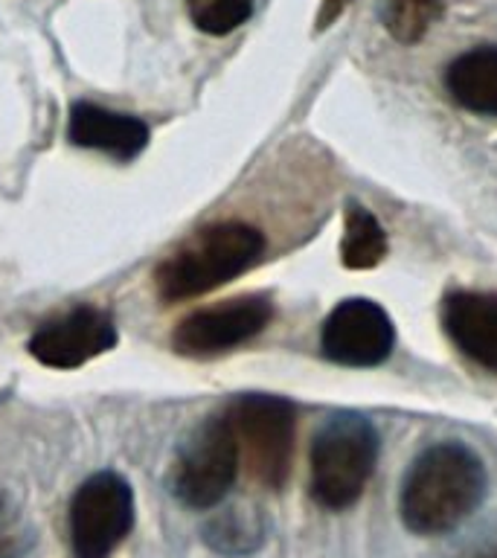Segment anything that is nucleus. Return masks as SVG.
I'll return each instance as SVG.
<instances>
[{"label": "nucleus", "instance_id": "5", "mask_svg": "<svg viewBox=\"0 0 497 558\" xmlns=\"http://www.w3.org/2000/svg\"><path fill=\"white\" fill-rule=\"evenodd\" d=\"M239 445L227 416L204 418L178 448L172 492L190 509H213L239 477Z\"/></svg>", "mask_w": 497, "mask_h": 558}, {"label": "nucleus", "instance_id": "14", "mask_svg": "<svg viewBox=\"0 0 497 558\" xmlns=\"http://www.w3.org/2000/svg\"><path fill=\"white\" fill-rule=\"evenodd\" d=\"M384 26L399 44H416L443 15V0H384Z\"/></svg>", "mask_w": 497, "mask_h": 558}, {"label": "nucleus", "instance_id": "15", "mask_svg": "<svg viewBox=\"0 0 497 558\" xmlns=\"http://www.w3.org/2000/svg\"><path fill=\"white\" fill-rule=\"evenodd\" d=\"M256 0H201L198 7H192V21L201 33L227 35L253 15Z\"/></svg>", "mask_w": 497, "mask_h": 558}, {"label": "nucleus", "instance_id": "2", "mask_svg": "<svg viewBox=\"0 0 497 558\" xmlns=\"http://www.w3.org/2000/svg\"><path fill=\"white\" fill-rule=\"evenodd\" d=\"M265 251L259 227L244 221H218L192 235L155 270L157 294L166 303H181L225 286L253 268Z\"/></svg>", "mask_w": 497, "mask_h": 558}, {"label": "nucleus", "instance_id": "12", "mask_svg": "<svg viewBox=\"0 0 497 558\" xmlns=\"http://www.w3.org/2000/svg\"><path fill=\"white\" fill-rule=\"evenodd\" d=\"M445 90L465 111L497 120V47L483 44L462 52L445 70Z\"/></svg>", "mask_w": 497, "mask_h": 558}, {"label": "nucleus", "instance_id": "4", "mask_svg": "<svg viewBox=\"0 0 497 558\" xmlns=\"http://www.w3.org/2000/svg\"><path fill=\"white\" fill-rule=\"evenodd\" d=\"M227 422L247 474L265 488L286 486L294 460V404L268 392H247L230 404Z\"/></svg>", "mask_w": 497, "mask_h": 558}, {"label": "nucleus", "instance_id": "3", "mask_svg": "<svg viewBox=\"0 0 497 558\" xmlns=\"http://www.w3.org/2000/svg\"><path fill=\"white\" fill-rule=\"evenodd\" d=\"M381 451L378 430L366 416L338 413L312 442V497L329 512H343L361 500Z\"/></svg>", "mask_w": 497, "mask_h": 558}, {"label": "nucleus", "instance_id": "10", "mask_svg": "<svg viewBox=\"0 0 497 558\" xmlns=\"http://www.w3.org/2000/svg\"><path fill=\"white\" fill-rule=\"evenodd\" d=\"M443 326L462 355L497 373V291H453L443 303Z\"/></svg>", "mask_w": 497, "mask_h": 558}, {"label": "nucleus", "instance_id": "19", "mask_svg": "<svg viewBox=\"0 0 497 558\" xmlns=\"http://www.w3.org/2000/svg\"><path fill=\"white\" fill-rule=\"evenodd\" d=\"M198 3H201V0H190V9H192V7H198Z\"/></svg>", "mask_w": 497, "mask_h": 558}, {"label": "nucleus", "instance_id": "6", "mask_svg": "<svg viewBox=\"0 0 497 558\" xmlns=\"http://www.w3.org/2000/svg\"><path fill=\"white\" fill-rule=\"evenodd\" d=\"M70 547L76 558H111L134 530V492L117 471H96L70 500Z\"/></svg>", "mask_w": 497, "mask_h": 558}, {"label": "nucleus", "instance_id": "1", "mask_svg": "<svg viewBox=\"0 0 497 558\" xmlns=\"http://www.w3.org/2000/svg\"><path fill=\"white\" fill-rule=\"evenodd\" d=\"M486 488V465L469 445H431L401 480V523L416 535H445L477 512Z\"/></svg>", "mask_w": 497, "mask_h": 558}, {"label": "nucleus", "instance_id": "8", "mask_svg": "<svg viewBox=\"0 0 497 558\" xmlns=\"http://www.w3.org/2000/svg\"><path fill=\"white\" fill-rule=\"evenodd\" d=\"M396 347V329L381 305L352 296L331 308L323 323V355L340 366H378Z\"/></svg>", "mask_w": 497, "mask_h": 558}, {"label": "nucleus", "instance_id": "16", "mask_svg": "<svg viewBox=\"0 0 497 558\" xmlns=\"http://www.w3.org/2000/svg\"><path fill=\"white\" fill-rule=\"evenodd\" d=\"M35 544L33 526L26 523L21 506L0 492V558H24Z\"/></svg>", "mask_w": 497, "mask_h": 558}, {"label": "nucleus", "instance_id": "13", "mask_svg": "<svg viewBox=\"0 0 497 558\" xmlns=\"http://www.w3.org/2000/svg\"><path fill=\"white\" fill-rule=\"evenodd\" d=\"M387 256V233L364 204H349L340 259L352 270H369Z\"/></svg>", "mask_w": 497, "mask_h": 558}, {"label": "nucleus", "instance_id": "20", "mask_svg": "<svg viewBox=\"0 0 497 558\" xmlns=\"http://www.w3.org/2000/svg\"><path fill=\"white\" fill-rule=\"evenodd\" d=\"M492 558H497V553H495V556H492Z\"/></svg>", "mask_w": 497, "mask_h": 558}, {"label": "nucleus", "instance_id": "11", "mask_svg": "<svg viewBox=\"0 0 497 558\" xmlns=\"http://www.w3.org/2000/svg\"><path fill=\"white\" fill-rule=\"evenodd\" d=\"M68 137L73 146L96 148L117 160H134L148 146L151 131L134 113L108 111L94 102H76L70 108Z\"/></svg>", "mask_w": 497, "mask_h": 558}, {"label": "nucleus", "instance_id": "7", "mask_svg": "<svg viewBox=\"0 0 497 558\" xmlns=\"http://www.w3.org/2000/svg\"><path fill=\"white\" fill-rule=\"evenodd\" d=\"M270 317L274 305L265 296H235L183 317L172 335V347L186 357L221 355L262 335Z\"/></svg>", "mask_w": 497, "mask_h": 558}, {"label": "nucleus", "instance_id": "18", "mask_svg": "<svg viewBox=\"0 0 497 558\" xmlns=\"http://www.w3.org/2000/svg\"><path fill=\"white\" fill-rule=\"evenodd\" d=\"M347 3H352V0H326V7L320 12V26H329L331 17H338Z\"/></svg>", "mask_w": 497, "mask_h": 558}, {"label": "nucleus", "instance_id": "17", "mask_svg": "<svg viewBox=\"0 0 497 558\" xmlns=\"http://www.w3.org/2000/svg\"><path fill=\"white\" fill-rule=\"evenodd\" d=\"M207 541H213L218 549L225 553H242V544L239 541H247V547H256L259 544V523L244 518L242 512L221 514L213 526L207 530Z\"/></svg>", "mask_w": 497, "mask_h": 558}, {"label": "nucleus", "instance_id": "9", "mask_svg": "<svg viewBox=\"0 0 497 558\" xmlns=\"http://www.w3.org/2000/svg\"><path fill=\"white\" fill-rule=\"evenodd\" d=\"M117 340L120 331L111 314L96 305H76L41 323L29 338V352L38 364L52 369H76L117 347Z\"/></svg>", "mask_w": 497, "mask_h": 558}]
</instances>
